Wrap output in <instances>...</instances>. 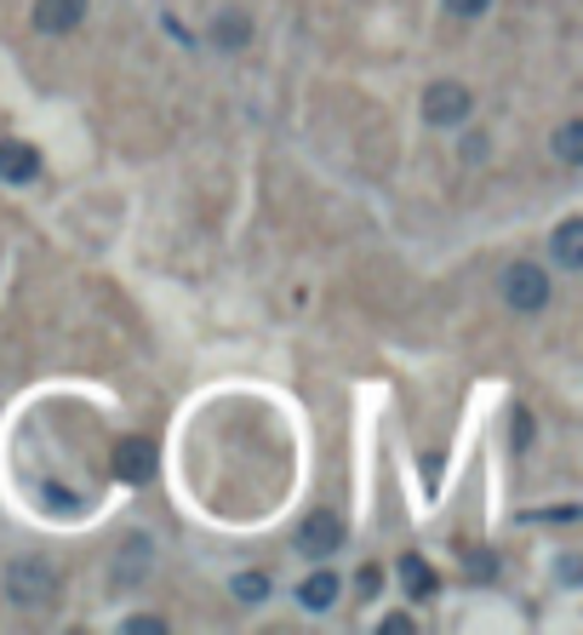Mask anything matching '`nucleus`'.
I'll list each match as a JSON object with an SVG mask.
<instances>
[{
    "mask_svg": "<svg viewBox=\"0 0 583 635\" xmlns=\"http://www.w3.org/2000/svg\"><path fill=\"white\" fill-rule=\"evenodd\" d=\"M549 252H555V264H561V269H572V275H578V269H583V223H578V218H567L561 230L549 235Z\"/></svg>",
    "mask_w": 583,
    "mask_h": 635,
    "instance_id": "obj_9",
    "label": "nucleus"
},
{
    "mask_svg": "<svg viewBox=\"0 0 583 635\" xmlns=\"http://www.w3.org/2000/svg\"><path fill=\"white\" fill-rule=\"evenodd\" d=\"M446 12H452V18H487L492 0H446Z\"/></svg>",
    "mask_w": 583,
    "mask_h": 635,
    "instance_id": "obj_15",
    "label": "nucleus"
},
{
    "mask_svg": "<svg viewBox=\"0 0 583 635\" xmlns=\"http://www.w3.org/2000/svg\"><path fill=\"white\" fill-rule=\"evenodd\" d=\"M555 161H567V166L583 161V126L578 120H567L561 132H555Z\"/></svg>",
    "mask_w": 583,
    "mask_h": 635,
    "instance_id": "obj_13",
    "label": "nucleus"
},
{
    "mask_svg": "<svg viewBox=\"0 0 583 635\" xmlns=\"http://www.w3.org/2000/svg\"><path fill=\"white\" fill-rule=\"evenodd\" d=\"M40 177V149L23 138H0V184H35Z\"/></svg>",
    "mask_w": 583,
    "mask_h": 635,
    "instance_id": "obj_7",
    "label": "nucleus"
},
{
    "mask_svg": "<svg viewBox=\"0 0 583 635\" xmlns=\"http://www.w3.org/2000/svg\"><path fill=\"white\" fill-rule=\"evenodd\" d=\"M120 630H138V635H155V630H166V624H161V619H126Z\"/></svg>",
    "mask_w": 583,
    "mask_h": 635,
    "instance_id": "obj_17",
    "label": "nucleus"
},
{
    "mask_svg": "<svg viewBox=\"0 0 583 635\" xmlns=\"http://www.w3.org/2000/svg\"><path fill=\"white\" fill-rule=\"evenodd\" d=\"M212 41L223 46V53H241V46L252 41V18H246V12H223V18L212 23Z\"/></svg>",
    "mask_w": 583,
    "mask_h": 635,
    "instance_id": "obj_12",
    "label": "nucleus"
},
{
    "mask_svg": "<svg viewBox=\"0 0 583 635\" xmlns=\"http://www.w3.org/2000/svg\"><path fill=\"white\" fill-rule=\"evenodd\" d=\"M149 555H155V544H149L143 532L120 544V567H115V584H120V590H126V584H138V578L149 573Z\"/></svg>",
    "mask_w": 583,
    "mask_h": 635,
    "instance_id": "obj_10",
    "label": "nucleus"
},
{
    "mask_svg": "<svg viewBox=\"0 0 583 635\" xmlns=\"http://www.w3.org/2000/svg\"><path fill=\"white\" fill-rule=\"evenodd\" d=\"M475 115V92L464 81H435L423 92V120L429 126H464Z\"/></svg>",
    "mask_w": 583,
    "mask_h": 635,
    "instance_id": "obj_3",
    "label": "nucleus"
},
{
    "mask_svg": "<svg viewBox=\"0 0 583 635\" xmlns=\"http://www.w3.org/2000/svg\"><path fill=\"white\" fill-rule=\"evenodd\" d=\"M269 590H275V584H269V573H241L235 578V596L252 607V601H269Z\"/></svg>",
    "mask_w": 583,
    "mask_h": 635,
    "instance_id": "obj_14",
    "label": "nucleus"
},
{
    "mask_svg": "<svg viewBox=\"0 0 583 635\" xmlns=\"http://www.w3.org/2000/svg\"><path fill=\"white\" fill-rule=\"evenodd\" d=\"M377 630H384V635H412L418 624H412L407 613H389V619H384V624H377Z\"/></svg>",
    "mask_w": 583,
    "mask_h": 635,
    "instance_id": "obj_16",
    "label": "nucleus"
},
{
    "mask_svg": "<svg viewBox=\"0 0 583 635\" xmlns=\"http://www.w3.org/2000/svg\"><path fill=\"white\" fill-rule=\"evenodd\" d=\"M298 550L310 555V562H333V555L343 550V521L333 510H315L310 521L298 527Z\"/></svg>",
    "mask_w": 583,
    "mask_h": 635,
    "instance_id": "obj_5",
    "label": "nucleus"
},
{
    "mask_svg": "<svg viewBox=\"0 0 583 635\" xmlns=\"http://www.w3.org/2000/svg\"><path fill=\"white\" fill-rule=\"evenodd\" d=\"M377 584H384V578H377V573H372V567H366V573H361V596H366V601H372V596H377Z\"/></svg>",
    "mask_w": 583,
    "mask_h": 635,
    "instance_id": "obj_18",
    "label": "nucleus"
},
{
    "mask_svg": "<svg viewBox=\"0 0 583 635\" xmlns=\"http://www.w3.org/2000/svg\"><path fill=\"white\" fill-rule=\"evenodd\" d=\"M155 464H161V452L149 436H126L115 441V481H126V487H143V481H155Z\"/></svg>",
    "mask_w": 583,
    "mask_h": 635,
    "instance_id": "obj_4",
    "label": "nucleus"
},
{
    "mask_svg": "<svg viewBox=\"0 0 583 635\" xmlns=\"http://www.w3.org/2000/svg\"><path fill=\"white\" fill-rule=\"evenodd\" d=\"M400 590H407L412 601H429V596H435V573H429L423 555H400Z\"/></svg>",
    "mask_w": 583,
    "mask_h": 635,
    "instance_id": "obj_11",
    "label": "nucleus"
},
{
    "mask_svg": "<svg viewBox=\"0 0 583 635\" xmlns=\"http://www.w3.org/2000/svg\"><path fill=\"white\" fill-rule=\"evenodd\" d=\"M86 7H92V0H35L30 23L40 35H69V30H81V23H86Z\"/></svg>",
    "mask_w": 583,
    "mask_h": 635,
    "instance_id": "obj_6",
    "label": "nucleus"
},
{
    "mask_svg": "<svg viewBox=\"0 0 583 635\" xmlns=\"http://www.w3.org/2000/svg\"><path fill=\"white\" fill-rule=\"evenodd\" d=\"M333 601H338V573L333 567H315L310 578L298 584V607H303V613H333Z\"/></svg>",
    "mask_w": 583,
    "mask_h": 635,
    "instance_id": "obj_8",
    "label": "nucleus"
},
{
    "mask_svg": "<svg viewBox=\"0 0 583 635\" xmlns=\"http://www.w3.org/2000/svg\"><path fill=\"white\" fill-rule=\"evenodd\" d=\"M498 298L510 303L515 315H538V310H549L555 281H549V269H544V264L515 258V264H503V275H498Z\"/></svg>",
    "mask_w": 583,
    "mask_h": 635,
    "instance_id": "obj_2",
    "label": "nucleus"
},
{
    "mask_svg": "<svg viewBox=\"0 0 583 635\" xmlns=\"http://www.w3.org/2000/svg\"><path fill=\"white\" fill-rule=\"evenodd\" d=\"M0 590H7V607L12 613H53L58 596H63V578L53 562H40V555H18L0 578Z\"/></svg>",
    "mask_w": 583,
    "mask_h": 635,
    "instance_id": "obj_1",
    "label": "nucleus"
}]
</instances>
